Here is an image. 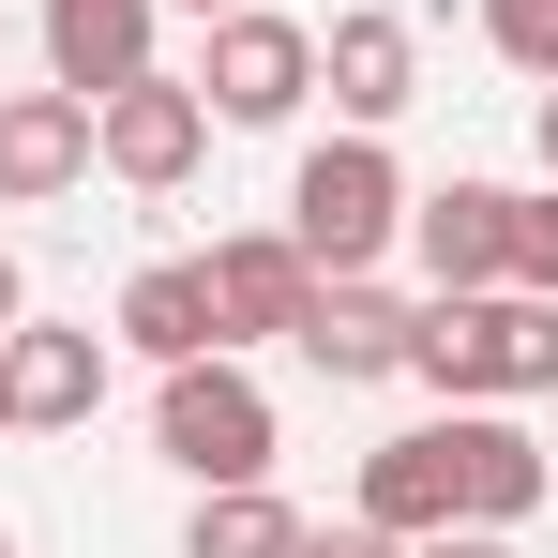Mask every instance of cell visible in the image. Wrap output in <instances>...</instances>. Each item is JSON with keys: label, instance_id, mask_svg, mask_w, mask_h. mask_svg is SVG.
Instances as JSON below:
<instances>
[{"label": "cell", "instance_id": "ffe728a7", "mask_svg": "<svg viewBox=\"0 0 558 558\" xmlns=\"http://www.w3.org/2000/svg\"><path fill=\"white\" fill-rule=\"evenodd\" d=\"M408 558H513V529H438V544H408Z\"/></svg>", "mask_w": 558, "mask_h": 558}, {"label": "cell", "instance_id": "7a4b0ae2", "mask_svg": "<svg viewBox=\"0 0 558 558\" xmlns=\"http://www.w3.org/2000/svg\"><path fill=\"white\" fill-rule=\"evenodd\" d=\"M287 242H302V272H377V257L408 242V167H392L377 136L302 151V167H287Z\"/></svg>", "mask_w": 558, "mask_h": 558}, {"label": "cell", "instance_id": "52a82bcc", "mask_svg": "<svg viewBox=\"0 0 558 558\" xmlns=\"http://www.w3.org/2000/svg\"><path fill=\"white\" fill-rule=\"evenodd\" d=\"M438 453H453V529H529L544 513V438L498 423V408H438Z\"/></svg>", "mask_w": 558, "mask_h": 558}, {"label": "cell", "instance_id": "30bf717a", "mask_svg": "<svg viewBox=\"0 0 558 558\" xmlns=\"http://www.w3.org/2000/svg\"><path fill=\"white\" fill-rule=\"evenodd\" d=\"M106 332H121L136 363H211V348H227V317H211V257H136Z\"/></svg>", "mask_w": 558, "mask_h": 558}, {"label": "cell", "instance_id": "277c9868", "mask_svg": "<svg viewBox=\"0 0 558 558\" xmlns=\"http://www.w3.org/2000/svg\"><path fill=\"white\" fill-rule=\"evenodd\" d=\"M92 167L106 182H136V196H182L196 167H211V106H196V76H121V92L92 106Z\"/></svg>", "mask_w": 558, "mask_h": 558}, {"label": "cell", "instance_id": "4fadbf2b", "mask_svg": "<svg viewBox=\"0 0 558 558\" xmlns=\"http://www.w3.org/2000/svg\"><path fill=\"white\" fill-rule=\"evenodd\" d=\"M498 242H513V196H498V182L408 196V257H423V287H438V302H453V287H498Z\"/></svg>", "mask_w": 558, "mask_h": 558}, {"label": "cell", "instance_id": "d4e9b609", "mask_svg": "<svg viewBox=\"0 0 558 558\" xmlns=\"http://www.w3.org/2000/svg\"><path fill=\"white\" fill-rule=\"evenodd\" d=\"M0 46H15V15H0Z\"/></svg>", "mask_w": 558, "mask_h": 558}, {"label": "cell", "instance_id": "3957f363", "mask_svg": "<svg viewBox=\"0 0 558 558\" xmlns=\"http://www.w3.org/2000/svg\"><path fill=\"white\" fill-rule=\"evenodd\" d=\"M151 453L182 468V483H272V392L227 363H167V392H151Z\"/></svg>", "mask_w": 558, "mask_h": 558}, {"label": "cell", "instance_id": "603a6c76", "mask_svg": "<svg viewBox=\"0 0 558 558\" xmlns=\"http://www.w3.org/2000/svg\"><path fill=\"white\" fill-rule=\"evenodd\" d=\"M0 438H15V392H0Z\"/></svg>", "mask_w": 558, "mask_h": 558}, {"label": "cell", "instance_id": "9c48e42d", "mask_svg": "<svg viewBox=\"0 0 558 558\" xmlns=\"http://www.w3.org/2000/svg\"><path fill=\"white\" fill-rule=\"evenodd\" d=\"M92 182V106L61 92H0V211H46V196H76Z\"/></svg>", "mask_w": 558, "mask_h": 558}, {"label": "cell", "instance_id": "9a60e30c", "mask_svg": "<svg viewBox=\"0 0 558 558\" xmlns=\"http://www.w3.org/2000/svg\"><path fill=\"white\" fill-rule=\"evenodd\" d=\"M363 529H392V544H438V529H453V453H438V423H408V438L363 453Z\"/></svg>", "mask_w": 558, "mask_h": 558}, {"label": "cell", "instance_id": "d6986e66", "mask_svg": "<svg viewBox=\"0 0 558 558\" xmlns=\"http://www.w3.org/2000/svg\"><path fill=\"white\" fill-rule=\"evenodd\" d=\"M287 558H408V544H392V529H363V513H348V529H302V544H287Z\"/></svg>", "mask_w": 558, "mask_h": 558}, {"label": "cell", "instance_id": "5b68a950", "mask_svg": "<svg viewBox=\"0 0 558 558\" xmlns=\"http://www.w3.org/2000/svg\"><path fill=\"white\" fill-rule=\"evenodd\" d=\"M302 92H317V31L272 15V0H227L211 15V61H196V106L211 121H302Z\"/></svg>", "mask_w": 558, "mask_h": 558}, {"label": "cell", "instance_id": "7402d4cb", "mask_svg": "<svg viewBox=\"0 0 558 558\" xmlns=\"http://www.w3.org/2000/svg\"><path fill=\"white\" fill-rule=\"evenodd\" d=\"M15 317H31V272H15V257H0V332H15Z\"/></svg>", "mask_w": 558, "mask_h": 558}, {"label": "cell", "instance_id": "cb8c5ba5", "mask_svg": "<svg viewBox=\"0 0 558 558\" xmlns=\"http://www.w3.org/2000/svg\"><path fill=\"white\" fill-rule=\"evenodd\" d=\"M182 15H227V0H182Z\"/></svg>", "mask_w": 558, "mask_h": 558}, {"label": "cell", "instance_id": "7c38bea8", "mask_svg": "<svg viewBox=\"0 0 558 558\" xmlns=\"http://www.w3.org/2000/svg\"><path fill=\"white\" fill-rule=\"evenodd\" d=\"M302 302H317V272H302V242H287V227H242V242H211V317H227V348H257V332H302Z\"/></svg>", "mask_w": 558, "mask_h": 558}, {"label": "cell", "instance_id": "8fae6325", "mask_svg": "<svg viewBox=\"0 0 558 558\" xmlns=\"http://www.w3.org/2000/svg\"><path fill=\"white\" fill-rule=\"evenodd\" d=\"M0 392H15V423H92L106 408V332L15 317V332H0Z\"/></svg>", "mask_w": 558, "mask_h": 558}, {"label": "cell", "instance_id": "2e32d148", "mask_svg": "<svg viewBox=\"0 0 558 558\" xmlns=\"http://www.w3.org/2000/svg\"><path fill=\"white\" fill-rule=\"evenodd\" d=\"M287 544H302V513H287L272 483H196L182 558H287Z\"/></svg>", "mask_w": 558, "mask_h": 558}, {"label": "cell", "instance_id": "8992f818", "mask_svg": "<svg viewBox=\"0 0 558 558\" xmlns=\"http://www.w3.org/2000/svg\"><path fill=\"white\" fill-rule=\"evenodd\" d=\"M408 317H423V302H392L377 272H317V302H302L287 348L332 377V392H377V377H408Z\"/></svg>", "mask_w": 558, "mask_h": 558}, {"label": "cell", "instance_id": "5bb4252c", "mask_svg": "<svg viewBox=\"0 0 558 558\" xmlns=\"http://www.w3.org/2000/svg\"><path fill=\"white\" fill-rule=\"evenodd\" d=\"M46 76L106 106L121 76H151V0H46Z\"/></svg>", "mask_w": 558, "mask_h": 558}, {"label": "cell", "instance_id": "44dd1931", "mask_svg": "<svg viewBox=\"0 0 558 558\" xmlns=\"http://www.w3.org/2000/svg\"><path fill=\"white\" fill-rule=\"evenodd\" d=\"M529 136H544V182H558V76H544V106H529Z\"/></svg>", "mask_w": 558, "mask_h": 558}, {"label": "cell", "instance_id": "ac0fdd59", "mask_svg": "<svg viewBox=\"0 0 558 558\" xmlns=\"http://www.w3.org/2000/svg\"><path fill=\"white\" fill-rule=\"evenodd\" d=\"M483 46L513 76H558V0H483Z\"/></svg>", "mask_w": 558, "mask_h": 558}, {"label": "cell", "instance_id": "6da1fadb", "mask_svg": "<svg viewBox=\"0 0 558 558\" xmlns=\"http://www.w3.org/2000/svg\"><path fill=\"white\" fill-rule=\"evenodd\" d=\"M408 377L438 408H513V392H558V302L544 287H453L408 317Z\"/></svg>", "mask_w": 558, "mask_h": 558}, {"label": "cell", "instance_id": "e0dca14e", "mask_svg": "<svg viewBox=\"0 0 558 558\" xmlns=\"http://www.w3.org/2000/svg\"><path fill=\"white\" fill-rule=\"evenodd\" d=\"M498 287H544V302H558V182H544V196H513V242H498Z\"/></svg>", "mask_w": 558, "mask_h": 558}, {"label": "cell", "instance_id": "ba28073f", "mask_svg": "<svg viewBox=\"0 0 558 558\" xmlns=\"http://www.w3.org/2000/svg\"><path fill=\"white\" fill-rule=\"evenodd\" d=\"M317 92L348 106V136H392V121L423 106V46H408V15H332V31H317Z\"/></svg>", "mask_w": 558, "mask_h": 558}]
</instances>
